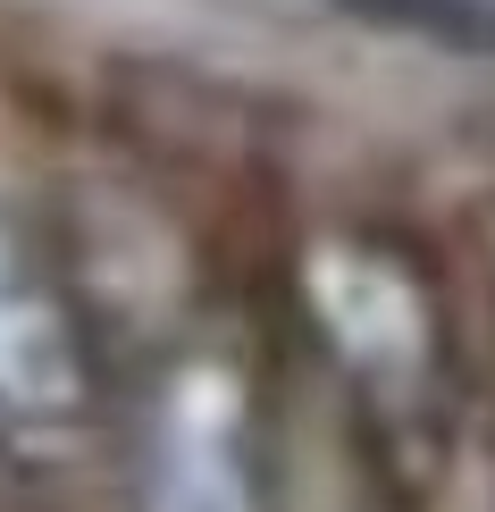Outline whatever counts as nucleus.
<instances>
[{
    "label": "nucleus",
    "mask_w": 495,
    "mask_h": 512,
    "mask_svg": "<svg viewBox=\"0 0 495 512\" xmlns=\"http://www.w3.org/2000/svg\"><path fill=\"white\" fill-rule=\"evenodd\" d=\"M252 370L219 345H185L135 420V512H261Z\"/></svg>",
    "instance_id": "obj_1"
},
{
    "label": "nucleus",
    "mask_w": 495,
    "mask_h": 512,
    "mask_svg": "<svg viewBox=\"0 0 495 512\" xmlns=\"http://www.w3.org/2000/svg\"><path fill=\"white\" fill-rule=\"evenodd\" d=\"M311 311L319 336H336L361 395L386 403V420H420L445 395V328L420 269L370 236H328L311 252Z\"/></svg>",
    "instance_id": "obj_3"
},
{
    "label": "nucleus",
    "mask_w": 495,
    "mask_h": 512,
    "mask_svg": "<svg viewBox=\"0 0 495 512\" xmlns=\"http://www.w3.org/2000/svg\"><path fill=\"white\" fill-rule=\"evenodd\" d=\"M336 9L361 17V26H386V34H420L437 51L495 59V0H336Z\"/></svg>",
    "instance_id": "obj_4"
},
{
    "label": "nucleus",
    "mask_w": 495,
    "mask_h": 512,
    "mask_svg": "<svg viewBox=\"0 0 495 512\" xmlns=\"http://www.w3.org/2000/svg\"><path fill=\"white\" fill-rule=\"evenodd\" d=\"M93 395V328L76 311L68 269L26 210L0 202V437L26 454L68 445L93 420Z\"/></svg>",
    "instance_id": "obj_2"
}]
</instances>
